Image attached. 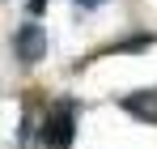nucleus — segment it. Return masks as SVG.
<instances>
[{
  "mask_svg": "<svg viewBox=\"0 0 157 149\" xmlns=\"http://www.w3.org/2000/svg\"><path fill=\"white\" fill-rule=\"evenodd\" d=\"M38 141H43V149H72V141H77V102H55L43 119V128H38Z\"/></svg>",
  "mask_w": 157,
  "mask_h": 149,
  "instance_id": "f257e3e1",
  "label": "nucleus"
},
{
  "mask_svg": "<svg viewBox=\"0 0 157 149\" xmlns=\"http://www.w3.org/2000/svg\"><path fill=\"white\" fill-rule=\"evenodd\" d=\"M77 4L81 9H94V4H102V0H77Z\"/></svg>",
  "mask_w": 157,
  "mask_h": 149,
  "instance_id": "39448f33",
  "label": "nucleus"
},
{
  "mask_svg": "<svg viewBox=\"0 0 157 149\" xmlns=\"http://www.w3.org/2000/svg\"><path fill=\"white\" fill-rule=\"evenodd\" d=\"M13 51H17L21 64H38V60L47 55V30H43L38 22L17 26V34H13Z\"/></svg>",
  "mask_w": 157,
  "mask_h": 149,
  "instance_id": "f03ea898",
  "label": "nucleus"
},
{
  "mask_svg": "<svg viewBox=\"0 0 157 149\" xmlns=\"http://www.w3.org/2000/svg\"><path fill=\"white\" fill-rule=\"evenodd\" d=\"M47 9V0H30V13H43Z\"/></svg>",
  "mask_w": 157,
  "mask_h": 149,
  "instance_id": "20e7f679",
  "label": "nucleus"
},
{
  "mask_svg": "<svg viewBox=\"0 0 157 149\" xmlns=\"http://www.w3.org/2000/svg\"><path fill=\"white\" fill-rule=\"evenodd\" d=\"M119 107L136 115V119H144V124H157V90H136V94H123Z\"/></svg>",
  "mask_w": 157,
  "mask_h": 149,
  "instance_id": "7ed1b4c3",
  "label": "nucleus"
}]
</instances>
